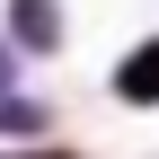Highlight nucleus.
<instances>
[{
    "label": "nucleus",
    "instance_id": "f257e3e1",
    "mask_svg": "<svg viewBox=\"0 0 159 159\" xmlns=\"http://www.w3.org/2000/svg\"><path fill=\"white\" fill-rule=\"evenodd\" d=\"M115 97H133V106H150V97H159V44H142L124 71H115Z\"/></svg>",
    "mask_w": 159,
    "mask_h": 159
},
{
    "label": "nucleus",
    "instance_id": "f03ea898",
    "mask_svg": "<svg viewBox=\"0 0 159 159\" xmlns=\"http://www.w3.org/2000/svg\"><path fill=\"white\" fill-rule=\"evenodd\" d=\"M18 27H27L35 44H53V9H44V0H18Z\"/></svg>",
    "mask_w": 159,
    "mask_h": 159
}]
</instances>
